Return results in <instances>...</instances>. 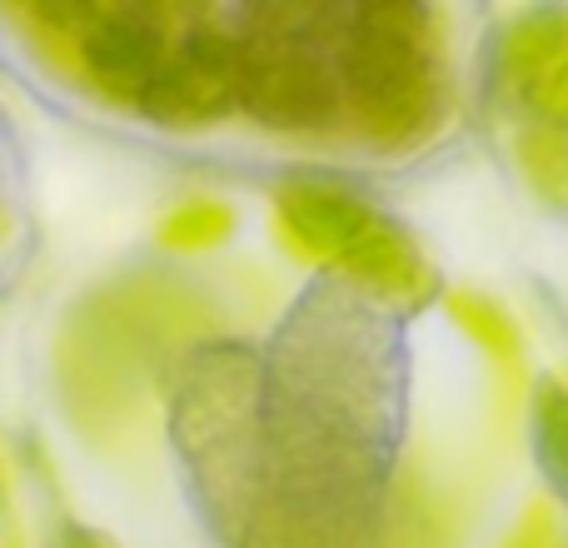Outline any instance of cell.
Returning a JSON list of instances; mask_svg holds the SVG:
<instances>
[{
  "label": "cell",
  "instance_id": "277c9868",
  "mask_svg": "<svg viewBox=\"0 0 568 548\" xmlns=\"http://www.w3.org/2000/svg\"><path fill=\"white\" fill-rule=\"evenodd\" d=\"M245 115L270 130H329L344 115V6H235Z\"/></svg>",
  "mask_w": 568,
  "mask_h": 548
},
{
  "label": "cell",
  "instance_id": "7c38bea8",
  "mask_svg": "<svg viewBox=\"0 0 568 548\" xmlns=\"http://www.w3.org/2000/svg\"><path fill=\"white\" fill-rule=\"evenodd\" d=\"M534 105H544L549 115H559V120H568V45L559 50V60H554L549 70H544L539 80H534Z\"/></svg>",
  "mask_w": 568,
  "mask_h": 548
},
{
  "label": "cell",
  "instance_id": "6da1fadb",
  "mask_svg": "<svg viewBox=\"0 0 568 548\" xmlns=\"http://www.w3.org/2000/svg\"><path fill=\"white\" fill-rule=\"evenodd\" d=\"M275 489L384 504L404 434V329L349 280H314L270 339Z\"/></svg>",
  "mask_w": 568,
  "mask_h": 548
},
{
  "label": "cell",
  "instance_id": "30bf717a",
  "mask_svg": "<svg viewBox=\"0 0 568 548\" xmlns=\"http://www.w3.org/2000/svg\"><path fill=\"white\" fill-rule=\"evenodd\" d=\"M230 230H235V210L225 200H185L160 220V240L170 250H215L230 240Z\"/></svg>",
  "mask_w": 568,
  "mask_h": 548
},
{
  "label": "cell",
  "instance_id": "7a4b0ae2",
  "mask_svg": "<svg viewBox=\"0 0 568 548\" xmlns=\"http://www.w3.org/2000/svg\"><path fill=\"white\" fill-rule=\"evenodd\" d=\"M170 449L190 499L220 544L235 548L275 489L270 369L245 339H205L170 384Z\"/></svg>",
  "mask_w": 568,
  "mask_h": 548
},
{
  "label": "cell",
  "instance_id": "4fadbf2b",
  "mask_svg": "<svg viewBox=\"0 0 568 548\" xmlns=\"http://www.w3.org/2000/svg\"><path fill=\"white\" fill-rule=\"evenodd\" d=\"M55 548H120L110 539L105 529H95V524H80V519H65L55 529Z\"/></svg>",
  "mask_w": 568,
  "mask_h": 548
},
{
  "label": "cell",
  "instance_id": "8992f818",
  "mask_svg": "<svg viewBox=\"0 0 568 548\" xmlns=\"http://www.w3.org/2000/svg\"><path fill=\"white\" fill-rule=\"evenodd\" d=\"M190 10L170 6H90L75 35L85 80L115 105H135L150 95L170 45L180 40Z\"/></svg>",
  "mask_w": 568,
  "mask_h": 548
},
{
  "label": "cell",
  "instance_id": "52a82bcc",
  "mask_svg": "<svg viewBox=\"0 0 568 548\" xmlns=\"http://www.w3.org/2000/svg\"><path fill=\"white\" fill-rule=\"evenodd\" d=\"M384 504L344 494L270 489L235 548H384Z\"/></svg>",
  "mask_w": 568,
  "mask_h": 548
},
{
  "label": "cell",
  "instance_id": "8fae6325",
  "mask_svg": "<svg viewBox=\"0 0 568 548\" xmlns=\"http://www.w3.org/2000/svg\"><path fill=\"white\" fill-rule=\"evenodd\" d=\"M449 314L464 324V329L474 334V339L484 344V349L494 354V359H519V349H524V339H519V329H514V319L499 309L494 300H484V294H469V290H459V294H449Z\"/></svg>",
  "mask_w": 568,
  "mask_h": 548
},
{
  "label": "cell",
  "instance_id": "ba28073f",
  "mask_svg": "<svg viewBox=\"0 0 568 548\" xmlns=\"http://www.w3.org/2000/svg\"><path fill=\"white\" fill-rule=\"evenodd\" d=\"M275 215H280L284 235L294 240V250L339 265V260L369 235V225L384 210H374L369 200L354 195V190L329 185V180H290L275 195Z\"/></svg>",
  "mask_w": 568,
  "mask_h": 548
},
{
  "label": "cell",
  "instance_id": "3957f363",
  "mask_svg": "<svg viewBox=\"0 0 568 548\" xmlns=\"http://www.w3.org/2000/svg\"><path fill=\"white\" fill-rule=\"evenodd\" d=\"M439 20L429 6H344V115L369 145L409 150L444 115Z\"/></svg>",
  "mask_w": 568,
  "mask_h": 548
},
{
  "label": "cell",
  "instance_id": "5b68a950",
  "mask_svg": "<svg viewBox=\"0 0 568 548\" xmlns=\"http://www.w3.org/2000/svg\"><path fill=\"white\" fill-rule=\"evenodd\" d=\"M245 110V75H240V40L225 10H190L180 40L170 45L140 115L165 130L220 125Z\"/></svg>",
  "mask_w": 568,
  "mask_h": 548
},
{
  "label": "cell",
  "instance_id": "9c48e42d",
  "mask_svg": "<svg viewBox=\"0 0 568 548\" xmlns=\"http://www.w3.org/2000/svg\"><path fill=\"white\" fill-rule=\"evenodd\" d=\"M529 439L549 494L568 509V384L544 374L529 394Z\"/></svg>",
  "mask_w": 568,
  "mask_h": 548
}]
</instances>
